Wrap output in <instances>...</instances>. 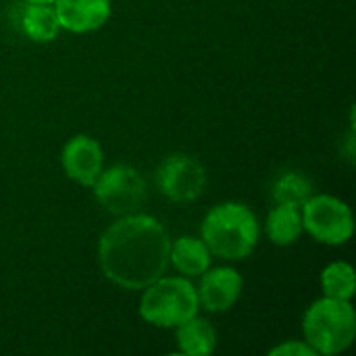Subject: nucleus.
I'll list each match as a JSON object with an SVG mask.
<instances>
[{
    "label": "nucleus",
    "instance_id": "39448f33",
    "mask_svg": "<svg viewBox=\"0 0 356 356\" xmlns=\"http://www.w3.org/2000/svg\"><path fill=\"white\" fill-rule=\"evenodd\" d=\"M92 186L96 200L117 217L138 213L148 198L146 181L129 165H113L106 171H100Z\"/></svg>",
    "mask_w": 356,
    "mask_h": 356
},
{
    "label": "nucleus",
    "instance_id": "1a4fd4ad",
    "mask_svg": "<svg viewBox=\"0 0 356 356\" xmlns=\"http://www.w3.org/2000/svg\"><path fill=\"white\" fill-rule=\"evenodd\" d=\"M207 275L200 282V288L196 290L198 294V305H202L211 313H223L229 311L240 294H242V275L232 269V267H217V269H207Z\"/></svg>",
    "mask_w": 356,
    "mask_h": 356
},
{
    "label": "nucleus",
    "instance_id": "9b49d317",
    "mask_svg": "<svg viewBox=\"0 0 356 356\" xmlns=\"http://www.w3.org/2000/svg\"><path fill=\"white\" fill-rule=\"evenodd\" d=\"M169 263L184 277H198L211 267V250L202 240L181 236L169 248Z\"/></svg>",
    "mask_w": 356,
    "mask_h": 356
},
{
    "label": "nucleus",
    "instance_id": "7ed1b4c3",
    "mask_svg": "<svg viewBox=\"0 0 356 356\" xmlns=\"http://www.w3.org/2000/svg\"><path fill=\"white\" fill-rule=\"evenodd\" d=\"M302 332L307 344L317 355L344 353L356 336V313L348 300L319 298L315 300L302 319Z\"/></svg>",
    "mask_w": 356,
    "mask_h": 356
},
{
    "label": "nucleus",
    "instance_id": "f8f14e48",
    "mask_svg": "<svg viewBox=\"0 0 356 356\" xmlns=\"http://www.w3.org/2000/svg\"><path fill=\"white\" fill-rule=\"evenodd\" d=\"M177 344L181 355H211L217 348V334L207 319L194 315L177 325Z\"/></svg>",
    "mask_w": 356,
    "mask_h": 356
},
{
    "label": "nucleus",
    "instance_id": "f3484780",
    "mask_svg": "<svg viewBox=\"0 0 356 356\" xmlns=\"http://www.w3.org/2000/svg\"><path fill=\"white\" fill-rule=\"evenodd\" d=\"M269 355H290V356H315L317 353L305 342H286V344H280V346H275V348H271V353Z\"/></svg>",
    "mask_w": 356,
    "mask_h": 356
},
{
    "label": "nucleus",
    "instance_id": "9d476101",
    "mask_svg": "<svg viewBox=\"0 0 356 356\" xmlns=\"http://www.w3.org/2000/svg\"><path fill=\"white\" fill-rule=\"evenodd\" d=\"M52 4L60 27L73 33L94 31L111 17V0H54Z\"/></svg>",
    "mask_w": 356,
    "mask_h": 356
},
{
    "label": "nucleus",
    "instance_id": "20e7f679",
    "mask_svg": "<svg viewBox=\"0 0 356 356\" xmlns=\"http://www.w3.org/2000/svg\"><path fill=\"white\" fill-rule=\"evenodd\" d=\"M196 288L186 277H159L140 300V317L156 327H177L198 313Z\"/></svg>",
    "mask_w": 356,
    "mask_h": 356
},
{
    "label": "nucleus",
    "instance_id": "ddd939ff",
    "mask_svg": "<svg viewBox=\"0 0 356 356\" xmlns=\"http://www.w3.org/2000/svg\"><path fill=\"white\" fill-rule=\"evenodd\" d=\"M19 23L23 33L33 42H50L56 38L60 29L54 6L40 4V2H27L25 8L21 10Z\"/></svg>",
    "mask_w": 356,
    "mask_h": 356
},
{
    "label": "nucleus",
    "instance_id": "2eb2a0df",
    "mask_svg": "<svg viewBox=\"0 0 356 356\" xmlns=\"http://www.w3.org/2000/svg\"><path fill=\"white\" fill-rule=\"evenodd\" d=\"M271 196L277 204L302 207L313 196V181L300 171H284L271 186Z\"/></svg>",
    "mask_w": 356,
    "mask_h": 356
},
{
    "label": "nucleus",
    "instance_id": "f03ea898",
    "mask_svg": "<svg viewBox=\"0 0 356 356\" xmlns=\"http://www.w3.org/2000/svg\"><path fill=\"white\" fill-rule=\"evenodd\" d=\"M207 248L227 261L246 259L259 242L257 215L242 202L215 204L200 227Z\"/></svg>",
    "mask_w": 356,
    "mask_h": 356
},
{
    "label": "nucleus",
    "instance_id": "423d86ee",
    "mask_svg": "<svg viewBox=\"0 0 356 356\" xmlns=\"http://www.w3.org/2000/svg\"><path fill=\"white\" fill-rule=\"evenodd\" d=\"M302 229H307L317 242L340 246L350 240L355 221L348 204L336 196H311L302 204Z\"/></svg>",
    "mask_w": 356,
    "mask_h": 356
},
{
    "label": "nucleus",
    "instance_id": "f257e3e1",
    "mask_svg": "<svg viewBox=\"0 0 356 356\" xmlns=\"http://www.w3.org/2000/svg\"><path fill=\"white\" fill-rule=\"evenodd\" d=\"M171 240L159 219L142 213L115 221L98 242V263L106 280L125 290H144L169 265Z\"/></svg>",
    "mask_w": 356,
    "mask_h": 356
},
{
    "label": "nucleus",
    "instance_id": "6e6552de",
    "mask_svg": "<svg viewBox=\"0 0 356 356\" xmlns=\"http://www.w3.org/2000/svg\"><path fill=\"white\" fill-rule=\"evenodd\" d=\"M60 161L69 179L92 186L102 171V148L90 136H73L65 144Z\"/></svg>",
    "mask_w": 356,
    "mask_h": 356
},
{
    "label": "nucleus",
    "instance_id": "dca6fc26",
    "mask_svg": "<svg viewBox=\"0 0 356 356\" xmlns=\"http://www.w3.org/2000/svg\"><path fill=\"white\" fill-rule=\"evenodd\" d=\"M321 286L325 296L350 300L356 290L355 269L348 263H332L321 273Z\"/></svg>",
    "mask_w": 356,
    "mask_h": 356
},
{
    "label": "nucleus",
    "instance_id": "a211bd4d",
    "mask_svg": "<svg viewBox=\"0 0 356 356\" xmlns=\"http://www.w3.org/2000/svg\"><path fill=\"white\" fill-rule=\"evenodd\" d=\"M27 2H40V4H52L54 0H27Z\"/></svg>",
    "mask_w": 356,
    "mask_h": 356
},
{
    "label": "nucleus",
    "instance_id": "4468645a",
    "mask_svg": "<svg viewBox=\"0 0 356 356\" xmlns=\"http://www.w3.org/2000/svg\"><path fill=\"white\" fill-rule=\"evenodd\" d=\"M302 234V215L298 207L277 204L267 215V236L277 246L294 244Z\"/></svg>",
    "mask_w": 356,
    "mask_h": 356
},
{
    "label": "nucleus",
    "instance_id": "0eeeda50",
    "mask_svg": "<svg viewBox=\"0 0 356 356\" xmlns=\"http://www.w3.org/2000/svg\"><path fill=\"white\" fill-rule=\"evenodd\" d=\"M154 179L161 194L171 202H192L207 186V171L190 154H169L156 167Z\"/></svg>",
    "mask_w": 356,
    "mask_h": 356
}]
</instances>
